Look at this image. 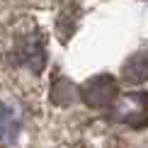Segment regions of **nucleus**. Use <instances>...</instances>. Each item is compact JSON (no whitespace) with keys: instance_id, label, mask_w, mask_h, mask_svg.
Returning <instances> with one entry per match:
<instances>
[{"instance_id":"nucleus-3","label":"nucleus","mask_w":148,"mask_h":148,"mask_svg":"<svg viewBox=\"0 0 148 148\" xmlns=\"http://www.w3.org/2000/svg\"><path fill=\"white\" fill-rule=\"evenodd\" d=\"M124 73L129 75V80L138 83V80L148 78V63H146V61H141V66H136V61H131L129 66H124Z\"/></svg>"},{"instance_id":"nucleus-2","label":"nucleus","mask_w":148,"mask_h":148,"mask_svg":"<svg viewBox=\"0 0 148 148\" xmlns=\"http://www.w3.org/2000/svg\"><path fill=\"white\" fill-rule=\"evenodd\" d=\"M114 95H116V83L109 75H97L83 85V100L92 107H102V104L112 102Z\"/></svg>"},{"instance_id":"nucleus-1","label":"nucleus","mask_w":148,"mask_h":148,"mask_svg":"<svg viewBox=\"0 0 148 148\" xmlns=\"http://www.w3.org/2000/svg\"><path fill=\"white\" fill-rule=\"evenodd\" d=\"M12 53H15V61L22 63L29 73H41L46 61V51L44 44L36 34H22L15 39V46H12Z\"/></svg>"}]
</instances>
